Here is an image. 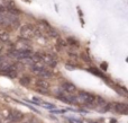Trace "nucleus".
<instances>
[{
	"mask_svg": "<svg viewBox=\"0 0 128 123\" xmlns=\"http://www.w3.org/2000/svg\"><path fill=\"white\" fill-rule=\"evenodd\" d=\"M56 96H58V99H61L62 102H65V103L68 104H78V99L76 96H74L73 94H70V93L65 92V90L61 89L56 93Z\"/></svg>",
	"mask_w": 128,
	"mask_h": 123,
	"instance_id": "f257e3e1",
	"label": "nucleus"
},
{
	"mask_svg": "<svg viewBox=\"0 0 128 123\" xmlns=\"http://www.w3.org/2000/svg\"><path fill=\"white\" fill-rule=\"evenodd\" d=\"M94 98L96 97L92 94L86 93V92H79L76 96L78 103H82L84 105H92L93 102H94Z\"/></svg>",
	"mask_w": 128,
	"mask_h": 123,
	"instance_id": "f03ea898",
	"label": "nucleus"
},
{
	"mask_svg": "<svg viewBox=\"0 0 128 123\" xmlns=\"http://www.w3.org/2000/svg\"><path fill=\"white\" fill-rule=\"evenodd\" d=\"M30 67H32V70H33L34 74L42 77V78H50V77L52 76V72L50 71L48 69H46L44 66L40 65V63L33 65V66H30Z\"/></svg>",
	"mask_w": 128,
	"mask_h": 123,
	"instance_id": "7ed1b4c3",
	"label": "nucleus"
},
{
	"mask_svg": "<svg viewBox=\"0 0 128 123\" xmlns=\"http://www.w3.org/2000/svg\"><path fill=\"white\" fill-rule=\"evenodd\" d=\"M32 54V52L29 50H26V49H22V50H10L8 51V55L9 56H12V58H17V59H20V60H24L26 59L27 56H29Z\"/></svg>",
	"mask_w": 128,
	"mask_h": 123,
	"instance_id": "20e7f679",
	"label": "nucleus"
},
{
	"mask_svg": "<svg viewBox=\"0 0 128 123\" xmlns=\"http://www.w3.org/2000/svg\"><path fill=\"white\" fill-rule=\"evenodd\" d=\"M20 36L25 40H29L35 36V27L33 25H24L20 28Z\"/></svg>",
	"mask_w": 128,
	"mask_h": 123,
	"instance_id": "39448f33",
	"label": "nucleus"
},
{
	"mask_svg": "<svg viewBox=\"0 0 128 123\" xmlns=\"http://www.w3.org/2000/svg\"><path fill=\"white\" fill-rule=\"evenodd\" d=\"M40 56H42V59H43V63H46L50 67H55L56 66L55 58H54L53 55H51L50 53H43V54H40Z\"/></svg>",
	"mask_w": 128,
	"mask_h": 123,
	"instance_id": "423d86ee",
	"label": "nucleus"
},
{
	"mask_svg": "<svg viewBox=\"0 0 128 123\" xmlns=\"http://www.w3.org/2000/svg\"><path fill=\"white\" fill-rule=\"evenodd\" d=\"M9 119L14 122H18L22 119V113L12 110V111H10V113H9Z\"/></svg>",
	"mask_w": 128,
	"mask_h": 123,
	"instance_id": "0eeeda50",
	"label": "nucleus"
},
{
	"mask_svg": "<svg viewBox=\"0 0 128 123\" xmlns=\"http://www.w3.org/2000/svg\"><path fill=\"white\" fill-rule=\"evenodd\" d=\"M62 89L65 90V92L70 93V94H73V93L76 92V87H75L73 84L68 83V81H65V83L62 84Z\"/></svg>",
	"mask_w": 128,
	"mask_h": 123,
	"instance_id": "6e6552de",
	"label": "nucleus"
},
{
	"mask_svg": "<svg viewBox=\"0 0 128 123\" xmlns=\"http://www.w3.org/2000/svg\"><path fill=\"white\" fill-rule=\"evenodd\" d=\"M115 111L118 113H120V114H125V113H127V105L126 104H122V103H117L115 104Z\"/></svg>",
	"mask_w": 128,
	"mask_h": 123,
	"instance_id": "1a4fd4ad",
	"label": "nucleus"
},
{
	"mask_svg": "<svg viewBox=\"0 0 128 123\" xmlns=\"http://www.w3.org/2000/svg\"><path fill=\"white\" fill-rule=\"evenodd\" d=\"M36 85L38 86V88H44V89H47V90L50 88V84L47 80H37Z\"/></svg>",
	"mask_w": 128,
	"mask_h": 123,
	"instance_id": "9d476101",
	"label": "nucleus"
},
{
	"mask_svg": "<svg viewBox=\"0 0 128 123\" xmlns=\"http://www.w3.org/2000/svg\"><path fill=\"white\" fill-rule=\"evenodd\" d=\"M19 83H20V85H22V86H28L29 84H30V78H29L28 76H22L19 79Z\"/></svg>",
	"mask_w": 128,
	"mask_h": 123,
	"instance_id": "9b49d317",
	"label": "nucleus"
},
{
	"mask_svg": "<svg viewBox=\"0 0 128 123\" xmlns=\"http://www.w3.org/2000/svg\"><path fill=\"white\" fill-rule=\"evenodd\" d=\"M0 41L1 42H8L9 41V35L7 32L2 31V29H0Z\"/></svg>",
	"mask_w": 128,
	"mask_h": 123,
	"instance_id": "f8f14e48",
	"label": "nucleus"
},
{
	"mask_svg": "<svg viewBox=\"0 0 128 123\" xmlns=\"http://www.w3.org/2000/svg\"><path fill=\"white\" fill-rule=\"evenodd\" d=\"M37 92L42 93V94H47V93H48V90H47V89H44V88H37Z\"/></svg>",
	"mask_w": 128,
	"mask_h": 123,
	"instance_id": "ddd939ff",
	"label": "nucleus"
},
{
	"mask_svg": "<svg viewBox=\"0 0 128 123\" xmlns=\"http://www.w3.org/2000/svg\"><path fill=\"white\" fill-rule=\"evenodd\" d=\"M26 123H29V122H26Z\"/></svg>",
	"mask_w": 128,
	"mask_h": 123,
	"instance_id": "4468645a",
	"label": "nucleus"
}]
</instances>
